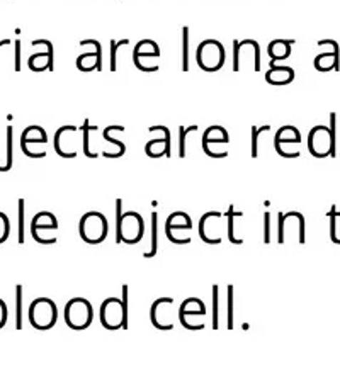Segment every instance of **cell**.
<instances>
[{"label": "cell", "instance_id": "cell-18", "mask_svg": "<svg viewBox=\"0 0 340 389\" xmlns=\"http://www.w3.org/2000/svg\"><path fill=\"white\" fill-rule=\"evenodd\" d=\"M48 141V136L43 128L31 126L23 133V138H21V145H33V143H41L45 145Z\"/></svg>", "mask_w": 340, "mask_h": 389}, {"label": "cell", "instance_id": "cell-27", "mask_svg": "<svg viewBox=\"0 0 340 389\" xmlns=\"http://www.w3.org/2000/svg\"><path fill=\"white\" fill-rule=\"evenodd\" d=\"M228 328H233V287L228 286Z\"/></svg>", "mask_w": 340, "mask_h": 389}, {"label": "cell", "instance_id": "cell-31", "mask_svg": "<svg viewBox=\"0 0 340 389\" xmlns=\"http://www.w3.org/2000/svg\"><path fill=\"white\" fill-rule=\"evenodd\" d=\"M21 293H23V287L17 286V323H16L17 328H21V326H23L21 325V301H23V294Z\"/></svg>", "mask_w": 340, "mask_h": 389}, {"label": "cell", "instance_id": "cell-12", "mask_svg": "<svg viewBox=\"0 0 340 389\" xmlns=\"http://www.w3.org/2000/svg\"><path fill=\"white\" fill-rule=\"evenodd\" d=\"M174 299L172 298H160L153 303L152 306V323L158 330H172L174 328Z\"/></svg>", "mask_w": 340, "mask_h": 389}, {"label": "cell", "instance_id": "cell-28", "mask_svg": "<svg viewBox=\"0 0 340 389\" xmlns=\"http://www.w3.org/2000/svg\"><path fill=\"white\" fill-rule=\"evenodd\" d=\"M19 243H24V201H19Z\"/></svg>", "mask_w": 340, "mask_h": 389}, {"label": "cell", "instance_id": "cell-13", "mask_svg": "<svg viewBox=\"0 0 340 389\" xmlns=\"http://www.w3.org/2000/svg\"><path fill=\"white\" fill-rule=\"evenodd\" d=\"M163 128V126H162ZM163 140H152L148 141L147 147H145V152L150 158H162V157H172L170 152V133L167 128H163Z\"/></svg>", "mask_w": 340, "mask_h": 389}, {"label": "cell", "instance_id": "cell-11", "mask_svg": "<svg viewBox=\"0 0 340 389\" xmlns=\"http://www.w3.org/2000/svg\"><path fill=\"white\" fill-rule=\"evenodd\" d=\"M78 130L75 126L60 128L55 135V150L60 157L72 160L78 155Z\"/></svg>", "mask_w": 340, "mask_h": 389}, {"label": "cell", "instance_id": "cell-14", "mask_svg": "<svg viewBox=\"0 0 340 389\" xmlns=\"http://www.w3.org/2000/svg\"><path fill=\"white\" fill-rule=\"evenodd\" d=\"M266 78L269 83H274V85H284V83L293 81L294 72L289 66H272L271 72H267Z\"/></svg>", "mask_w": 340, "mask_h": 389}, {"label": "cell", "instance_id": "cell-20", "mask_svg": "<svg viewBox=\"0 0 340 389\" xmlns=\"http://www.w3.org/2000/svg\"><path fill=\"white\" fill-rule=\"evenodd\" d=\"M99 50H101V48H99ZM99 50H97L96 53H86V55H82L81 58L77 60L78 68L83 70V72H89V70L97 68V66H99V63H101Z\"/></svg>", "mask_w": 340, "mask_h": 389}, {"label": "cell", "instance_id": "cell-7", "mask_svg": "<svg viewBox=\"0 0 340 389\" xmlns=\"http://www.w3.org/2000/svg\"><path fill=\"white\" fill-rule=\"evenodd\" d=\"M165 232L172 243H177V245H187V243H191L192 219L189 218L187 213L177 211V213L169 216V219H167Z\"/></svg>", "mask_w": 340, "mask_h": 389}, {"label": "cell", "instance_id": "cell-4", "mask_svg": "<svg viewBox=\"0 0 340 389\" xmlns=\"http://www.w3.org/2000/svg\"><path fill=\"white\" fill-rule=\"evenodd\" d=\"M81 232L82 240L89 245H97V243L104 242L108 237V219L104 218V214L97 213V211H91V213L83 214L81 219Z\"/></svg>", "mask_w": 340, "mask_h": 389}, {"label": "cell", "instance_id": "cell-24", "mask_svg": "<svg viewBox=\"0 0 340 389\" xmlns=\"http://www.w3.org/2000/svg\"><path fill=\"white\" fill-rule=\"evenodd\" d=\"M264 131H269V126H262L260 130L252 128V157L254 158L259 155V136L262 135Z\"/></svg>", "mask_w": 340, "mask_h": 389}, {"label": "cell", "instance_id": "cell-3", "mask_svg": "<svg viewBox=\"0 0 340 389\" xmlns=\"http://www.w3.org/2000/svg\"><path fill=\"white\" fill-rule=\"evenodd\" d=\"M332 128L315 126L308 135V150L315 158L335 157V114H332Z\"/></svg>", "mask_w": 340, "mask_h": 389}, {"label": "cell", "instance_id": "cell-15", "mask_svg": "<svg viewBox=\"0 0 340 389\" xmlns=\"http://www.w3.org/2000/svg\"><path fill=\"white\" fill-rule=\"evenodd\" d=\"M274 143H276V147H279V145H299L302 143V135L294 126H284L277 131Z\"/></svg>", "mask_w": 340, "mask_h": 389}, {"label": "cell", "instance_id": "cell-9", "mask_svg": "<svg viewBox=\"0 0 340 389\" xmlns=\"http://www.w3.org/2000/svg\"><path fill=\"white\" fill-rule=\"evenodd\" d=\"M225 61V51L223 46L218 41H211L207 39L197 48V63L201 65L202 70L206 72H216L222 68Z\"/></svg>", "mask_w": 340, "mask_h": 389}, {"label": "cell", "instance_id": "cell-8", "mask_svg": "<svg viewBox=\"0 0 340 389\" xmlns=\"http://www.w3.org/2000/svg\"><path fill=\"white\" fill-rule=\"evenodd\" d=\"M56 232H58V221H56L55 214L48 213V211L39 213L36 218L33 219V223H31L33 238L38 243H43V245L56 243Z\"/></svg>", "mask_w": 340, "mask_h": 389}, {"label": "cell", "instance_id": "cell-21", "mask_svg": "<svg viewBox=\"0 0 340 389\" xmlns=\"http://www.w3.org/2000/svg\"><path fill=\"white\" fill-rule=\"evenodd\" d=\"M29 66L33 70H45L46 66H50L51 68V53L48 55V53H39V55L33 56V58L29 60Z\"/></svg>", "mask_w": 340, "mask_h": 389}, {"label": "cell", "instance_id": "cell-22", "mask_svg": "<svg viewBox=\"0 0 340 389\" xmlns=\"http://www.w3.org/2000/svg\"><path fill=\"white\" fill-rule=\"evenodd\" d=\"M339 216H340V213L337 211V207L332 206V209H330V213H329V218H330V238H332V242L337 243V245H340V238L337 237V232H339Z\"/></svg>", "mask_w": 340, "mask_h": 389}, {"label": "cell", "instance_id": "cell-29", "mask_svg": "<svg viewBox=\"0 0 340 389\" xmlns=\"http://www.w3.org/2000/svg\"><path fill=\"white\" fill-rule=\"evenodd\" d=\"M213 303H215L213 328H218V286H215V287H213Z\"/></svg>", "mask_w": 340, "mask_h": 389}, {"label": "cell", "instance_id": "cell-26", "mask_svg": "<svg viewBox=\"0 0 340 389\" xmlns=\"http://www.w3.org/2000/svg\"><path fill=\"white\" fill-rule=\"evenodd\" d=\"M9 232H11V227H9V219L4 213H0V243L7 240Z\"/></svg>", "mask_w": 340, "mask_h": 389}, {"label": "cell", "instance_id": "cell-19", "mask_svg": "<svg viewBox=\"0 0 340 389\" xmlns=\"http://www.w3.org/2000/svg\"><path fill=\"white\" fill-rule=\"evenodd\" d=\"M291 41H282V39H277V41H274L271 46H269V55H271L272 63L276 60H284L289 56V48Z\"/></svg>", "mask_w": 340, "mask_h": 389}, {"label": "cell", "instance_id": "cell-25", "mask_svg": "<svg viewBox=\"0 0 340 389\" xmlns=\"http://www.w3.org/2000/svg\"><path fill=\"white\" fill-rule=\"evenodd\" d=\"M12 167V128L7 130V165L0 167V172H7Z\"/></svg>", "mask_w": 340, "mask_h": 389}, {"label": "cell", "instance_id": "cell-10", "mask_svg": "<svg viewBox=\"0 0 340 389\" xmlns=\"http://www.w3.org/2000/svg\"><path fill=\"white\" fill-rule=\"evenodd\" d=\"M206 316V308L205 303L197 298H189L180 304L179 309V320L182 323L184 328L189 330H202L205 328V323L202 321H197V318Z\"/></svg>", "mask_w": 340, "mask_h": 389}, {"label": "cell", "instance_id": "cell-17", "mask_svg": "<svg viewBox=\"0 0 340 389\" xmlns=\"http://www.w3.org/2000/svg\"><path fill=\"white\" fill-rule=\"evenodd\" d=\"M230 141L228 131L220 126L207 128L205 136H202V145H227Z\"/></svg>", "mask_w": 340, "mask_h": 389}, {"label": "cell", "instance_id": "cell-16", "mask_svg": "<svg viewBox=\"0 0 340 389\" xmlns=\"http://www.w3.org/2000/svg\"><path fill=\"white\" fill-rule=\"evenodd\" d=\"M339 65V46L337 43H334V51L332 53H324V55L316 56L315 66L320 72H329V70L337 68Z\"/></svg>", "mask_w": 340, "mask_h": 389}, {"label": "cell", "instance_id": "cell-33", "mask_svg": "<svg viewBox=\"0 0 340 389\" xmlns=\"http://www.w3.org/2000/svg\"><path fill=\"white\" fill-rule=\"evenodd\" d=\"M6 321H7V306L6 303L0 301V328L6 325Z\"/></svg>", "mask_w": 340, "mask_h": 389}, {"label": "cell", "instance_id": "cell-1", "mask_svg": "<svg viewBox=\"0 0 340 389\" xmlns=\"http://www.w3.org/2000/svg\"><path fill=\"white\" fill-rule=\"evenodd\" d=\"M101 323L108 330H119L128 326V286H123V301L108 298L101 304Z\"/></svg>", "mask_w": 340, "mask_h": 389}, {"label": "cell", "instance_id": "cell-6", "mask_svg": "<svg viewBox=\"0 0 340 389\" xmlns=\"http://www.w3.org/2000/svg\"><path fill=\"white\" fill-rule=\"evenodd\" d=\"M58 318V309L56 304L48 298H38L33 301L29 308V320L31 325L38 330H48L53 328Z\"/></svg>", "mask_w": 340, "mask_h": 389}, {"label": "cell", "instance_id": "cell-5", "mask_svg": "<svg viewBox=\"0 0 340 389\" xmlns=\"http://www.w3.org/2000/svg\"><path fill=\"white\" fill-rule=\"evenodd\" d=\"M94 318L92 304L83 298L70 299L65 306V321L72 330H86L89 328Z\"/></svg>", "mask_w": 340, "mask_h": 389}, {"label": "cell", "instance_id": "cell-30", "mask_svg": "<svg viewBox=\"0 0 340 389\" xmlns=\"http://www.w3.org/2000/svg\"><path fill=\"white\" fill-rule=\"evenodd\" d=\"M197 128L196 126H191L189 130H184V128H180V152H179V157H185V147H184V140H185V135H187L189 131H196Z\"/></svg>", "mask_w": 340, "mask_h": 389}, {"label": "cell", "instance_id": "cell-23", "mask_svg": "<svg viewBox=\"0 0 340 389\" xmlns=\"http://www.w3.org/2000/svg\"><path fill=\"white\" fill-rule=\"evenodd\" d=\"M157 229H158V218H157V214H153L152 216V250L147 251V254H143L145 257H153V255L157 254V250H158Z\"/></svg>", "mask_w": 340, "mask_h": 389}, {"label": "cell", "instance_id": "cell-2", "mask_svg": "<svg viewBox=\"0 0 340 389\" xmlns=\"http://www.w3.org/2000/svg\"><path fill=\"white\" fill-rule=\"evenodd\" d=\"M118 218H116V240L125 242L128 245H135L141 242L145 235V221L135 211H128L125 214H119L121 209V201H116Z\"/></svg>", "mask_w": 340, "mask_h": 389}, {"label": "cell", "instance_id": "cell-32", "mask_svg": "<svg viewBox=\"0 0 340 389\" xmlns=\"http://www.w3.org/2000/svg\"><path fill=\"white\" fill-rule=\"evenodd\" d=\"M264 224H266V233H264V243L271 242V232H269V227H271V216L269 213L264 216Z\"/></svg>", "mask_w": 340, "mask_h": 389}]
</instances>
